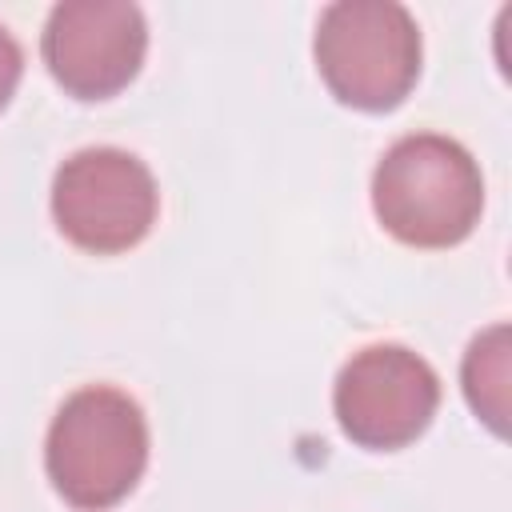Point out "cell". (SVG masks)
<instances>
[{
    "label": "cell",
    "instance_id": "1",
    "mask_svg": "<svg viewBox=\"0 0 512 512\" xmlns=\"http://www.w3.org/2000/svg\"><path fill=\"white\" fill-rule=\"evenodd\" d=\"M372 212L400 244L452 248L484 212V176L464 144L440 132L400 136L372 172Z\"/></svg>",
    "mask_w": 512,
    "mask_h": 512
},
{
    "label": "cell",
    "instance_id": "2",
    "mask_svg": "<svg viewBox=\"0 0 512 512\" xmlns=\"http://www.w3.org/2000/svg\"><path fill=\"white\" fill-rule=\"evenodd\" d=\"M44 468L72 508L120 504L148 468L144 408L112 384L76 388L48 424Z\"/></svg>",
    "mask_w": 512,
    "mask_h": 512
},
{
    "label": "cell",
    "instance_id": "3",
    "mask_svg": "<svg viewBox=\"0 0 512 512\" xmlns=\"http://www.w3.org/2000/svg\"><path fill=\"white\" fill-rule=\"evenodd\" d=\"M316 68L328 92L360 112L396 108L420 76V28L396 0H336L320 12L312 36Z\"/></svg>",
    "mask_w": 512,
    "mask_h": 512
},
{
    "label": "cell",
    "instance_id": "4",
    "mask_svg": "<svg viewBox=\"0 0 512 512\" xmlns=\"http://www.w3.org/2000/svg\"><path fill=\"white\" fill-rule=\"evenodd\" d=\"M160 212L156 176L124 148H80L52 176V220L84 252L136 248Z\"/></svg>",
    "mask_w": 512,
    "mask_h": 512
},
{
    "label": "cell",
    "instance_id": "5",
    "mask_svg": "<svg viewBox=\"0 0 512 512\" xmlns=\"http://www.w3.org/2000/svg\"><path fill=\"white\" fill-rule=\"evenodd\" d=\"M332 408L352 444L392 452L432 424L440 408V376L404 344H368L336 372Z\"/></svg>",
    "mask_w": 512,
    "mask_h": 512
},
{
    "label": "cell",
    "instance_id": "6",
    "mask_svg": "<svg viewBox=\"0 0 512 512\" xmlns=\"http://www.w3.org/2000/svg\"><path fill=\"white\" fill-rule=\"evenodd\" d=\"M52 80L76 100L128 88L148 52V24L132 0H60L40 36Z\"/></svg>",
    "mask_w": 512,
    "mask_h": 512
},
{
    "label": "cell",
    "instance_id": "7",
    "mask_svg": "<svg viewBox=\"0 0 512 512\" xmlns=\"http://www.w3.org/2000/svg\"><path fill=\"white\" fill-rule=\"evenodd\" d=\"M464 396L472 404V412L496 432H508V324H492L488 332H480L468 352H464Z\"/></svg>",
    "mask_w": 512,
    "mask_h": 512
},
{
    "label": "cell",
    "instance_id": "8",
    "mask_svg": "<svg viewBox=\"0 0 512 512\" xmlns=\"http://www.w3.org/2000/svg\"><path fill=\"white\" fill-rule=\"evenodd\" d=\"M20 76H24V52H20L16 36L0 24V108L12 100V92H16Z\"/></svg>",
    "mask_w": 512,
    "mask_h": 512
}]
</instances>
